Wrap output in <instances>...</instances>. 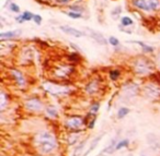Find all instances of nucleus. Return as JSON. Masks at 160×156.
I'll return each mask as SVG.
<instances>
[{
  "mask_svg": "<svg viewBox=\"0 0 160 156\" xmlns=\"http://www.w3.org/2000/svg\"><path fill=\"white\" fill-rule=\"evenodd\" d=\"M43 89L54 96L67 95L70 92V89L68 86L58 85V84L52 83V82H45V83H43Z\"/></svg>",
  "mask_w": 160,
  "mask_h": 156,
  "instance_id": "nucleus-4",
  "label": "nucleus"
},
{
  "mask_svg": "<svg viewBox=\"0 0 160 156\" xmlns=\"http://www.w3.org/2000/svg\"><path fill=\"white\" fill-rule=\"evenodd\" d=\"M85 90H86V93L89 94V95H95V94L99 92L100 85L97 81H91L86 85Z\"/></svg>",
  "mask_w": 160,
  "mask_h": 156,
  "instance_id": "nucleus-10",
  "label": "nucleus"
},
{
  "mask_svg": "<svg viewBox=\"0 0 160 156\" xmlns=\"http://www.w3.org/2000/svg\"><path fill=\"white\" fill-rule=\"evenodd\" d=\"M128 144H129V141H128V140H127V139L120 140V141L117 142L116 147H115V150H116V151H120V150H122V149H125V147L128 146Z\"/></svg>",
  "mask_w": 160,
  "mask_h": 156,
  "instance_id": "nucleus-18",
  "label": "nucleus"
},
{
  "mask_svg": "<svg viewBox=\"0 0 160 156\" xmlns=\"http://www.w3.org/2000/svg\"><path fill=\"white\" fill-rule=\"evenodd\" d=\"M85 144H86V141H83L82 143L79 144V146H78L77 149L75 150V152H74V156H79L80 154H81V152H82L83 147H85Z\"/></svg>",
  "mask_w": 160,
  "mask_h": 156,
  "instance_id": "nucleus-23",
  "label": "nucleus"
},
{
  "mask_svg": "<svg viewBox=\"0 0 160 156\" xmlns=\"http://www.w3.org/2000/svg\"><path fill=\"white\" fill-rule=\"evenodd\" d=\"M154 69H155L154 63L146 58H139L134 62V71L138 75H147L151 73Z\"/></svg>",
  "mask_w": 160,
  "mask_h": 156,
  "instance_id": "nucleus-2",
  "label": "nucleus"
},
{
  "mask_svg": "<svg viewBox=\"0 0 160 156\" xmlns=\"http://www.w3.org/2000/svg\"><path fill=\"white\" fill-rule=\"evenodd\" d=\"M90 32H91V35L90 36H91L95 41H97V43L101 44V45H105V44H107V41H105V38L101 35V34L95 33V31H90Z\"/></svg>",
  "mask_w": 160,
  "mask_h": 156,
  "instance_id": "nucleus-13",
  "label": "nucleus"
},
{
  "mask_svg": "<svg viewBox=\"0 0 160 156\" xmlns=\"http://www.w3.org/2000/svg\"><path fill=\"white\" fill-rule=\"evenodd\" d=\"M99 108H100V104L99 103H95L91 107H90V114L93 116L97 115L98 110H99Z\"/></svg>",
  "mask_w": 160,
  "mask_h": 156,
  "instance_id": "nucleus-22",
  "label": "nucleus"
},
{
  "mask_svg": "<svg viewBox=\"0 0 160 156\" xmlns=\"http://www.w3.org/2000/svg\"><path fill=\"white\" fill-rule=\"evenodd\" d=\"M141 156H146V155H141Z\"/></svg>",
  "mask_w": 160,
  "mask_h": 156,
  "instance_id": "nucleus-30",
  "label": "nucleus"
},
{
  "mask_svg": "<svg viewBox=\"0 0 160 156\" xmlns=\"http://www.w3.org/2000/svg\"><path fill=\"white\" fill-rule=\"evenodd\" d=\"M121 75V72L119 70H111L110 71V79L111 80H117Z\"/></svg>",
  "mask_w": 160,
  "mask_h": 156,
  "instance_id": "nucleus-21",
  "label": "nucleus"
},
{
  "mask_svg": "<svg viewBox=\"0 0 160 156\" xmlns=\"http://www.w3.org/2000/svg\"><path fill=\"white\" fill-rule=\"evenodd\" d=\"M116 144H117V142L115 141V140H113L109 146L105 147V149L102 151V154H112L114 151H116V150H115V147H116Z\"/></svg>",
  "mask_w": 160,
  "mask_h": 156,
  "instance_id": "nucleus-16",
  "label": "nucleus"
},
{
  "mask_svg": "<svg viewBox=\"0 0 160 156\" xmlns=\"http://www.w3.org/2000/svg\"><path fill=\"white\" fill-rule=\"evenodd\" d=\"M25 108L30 111L37 113V111H41L43 109V104H42V102L39 98L33 97V98H30L25 102Z\"/></svg>",
  "mask_w": 160,
  "mask_h": 156,
  "instance_id": "nucleus-6",
  "label": "nucleus"
},
{
  "mask_svg": "<svg viewBox=\"0 0 160 156\" xmlns=\"http://www.w3.org/2000/svg\"><path fill=\"white\" fill-rule=\"evenodd\" d=\"M45 111H46V115L49 118H52V119H56L57 116H58V113H57V110H56V108L54 106H47L45 108Z\"/></svg>",
  "mask_w": 160,
  "mask_h": 156,
  "instance_id": "nucleus-14",
  "label": "nucleus"
},
{
  "mask_svg": "<svg viewBox=\"0 0 160 156\" xmlns=\"http://www.w3.org/2000/svg\"><path fill=\"white\" fill-rule=\"evenodd\" d=\"M133 43L137 44V45H139L141 48H143V53H146V54H150V53H154V47H151V46L149 45H146L145 43H143V42H138V41H134Z\"/></svg>",
  "mask_w": 160,
  "mask_h": 156,
  "instance_id": "nucleus-15",
  "label": "nucleus"
},
{
  "mask_svg": "<svg viewBox=\"0 0 160 156\" xmlns=\"http://www.w3.org/2000/svg\"><path fill=\"white\" fill-rule=\"evenodd\" d=\"M9 9H10V11L15 12V13H19V12H20V7L17 5V3H13V2L10 3Z\"/></svg>",
  "mask_w": 160,
  "mask_h": 156,
  "instance_id": "nucleus-27",
  "label": "nucleus"
},
{
  "mask_svg": "<svg viewBox=\"0 0 160 156\" xmlns=\"http://www.w3.org/2000/svg\"><path fill=\"white\" fill-rule=\"evenodd\" d=\"M21 34V31L18 30V31H10V32H2V33H0V38L2 39H11V38H15L17 36H19Z\"/></svg>",
  "mask_w": 160,
  "mask_h": 156,
  "instance_id": "nucleus-11",
  "label": "nucleus"
},
{
  "mask_svg": "<svg viewBox=\"0 0 160 156\" xmlns=\"http://www.w3.org/2000/svg\"><path fill=\"white\" fill-rule=\"evenodd\" d=\"M103 138V134H100L99 137H97V138H95V139L92 140V142H91V144H90V146H89V150L88 151H86L85 152V154H83V156H87V155H89L91 152L93 151V150L95 149V147L98 146V144H99V142H100V140Z\"/></svg>",
  "mask_w": 160,
  "mask_h": 156,
  "instance_id": "nucleus-12",
  "label": "nucleus"
},
{
  "mask_svg": "<svg viewBox=\"0 0 160 156\" xmlns=\"http://www.w3.org/2000/svg\"><path fill=\"white\" fill-rule=\"evenodd\" d=\"M21 18H22V21H23V22H25V21H31V20H33L34 14H32V13H31L30 11H24L23 13H22Z\"/></svg>",
  "mask_w": 160,
  "mask_h": 156,
  "instance_id": "nucleus-20",
  "label": "nucleus"
},
{
  "mask_svg": "<svg viewBox=\"0 0 160 156\" xmlns=\"http://www.w3.org/2000/svg\"><path fill=\"white\" fill-rule=\"evenodd\" d=\"M78 59H79V55L78 54H73L69 57V60H73V61H78Z\"/></svg>",
  "mask_w": 160,
  "mask_h": 156,
  "instance_id": "nucleus-29",
  "label": "nucleus"
},
{
  "mask_svg": "<svg viewBox=\"0 0 160 156\" xmlns=\"http://www.w3.org/2000/svg\"><path fill=\"white\" fill-rule=\"evenodd\" d=\"M33 21L35 22V23H36L37 25H40V24L42 23V17H41L40 14H34Z\"/></svg>",
  "mask_w": 160,
  "mask_h": 156,
  "instance_id": "nucleus-28",
  "label": "nucleus"
},
{
  "mask_svg": "<svg viewBox=\"0 0 160 156\" xmlns=\"http://www.w3.org/2000/svg\"><path fill=\"white\" fill-rule=\"evenodd\" d=\"M35 149L41 155H48L55 152L57 149V140L54 133L51 131L44 130L39 132L34 138Z\"/></svg>",
  "mask_w": 160,
  "mask_h": 156,
  "instance_id": "nucleus-1",
  "label": "nucleus"
},
{
  "mask_svg": "<svg viewBox=\"0 0 160 156\" xmlns=\"http://www.w3.org/2000/svg\"><path fill=\"white\" fill-rule=\"evenodd\" d=\"M129 114V109L127 107H121L117 111V118L119 119H123L124 117H126L127 115Z\"/></svg>",
  "mask_w": 160,
  "mask_h": 156,
  "instance_id": "nucleus-17",
  "label": "nucleus"
},
{
  "mask_svg": "<svg viewBox=\"0 0 160 156\" xmlns=\"http://www.w3.org/2000/svg\"><path fill=\"white\" fill-rule=\"evenodd\" d=\"M0 97H1V106H0V109L3 110L6 108V106H7V99H6L7 96H6V94L3 93V92H1V96H0Z\"/></svg>",
  "mask_w": 160,
  "mask_h": 156,
  "instance_id": "nucleus-25",
  "label": "nucleus"
},
{
  "mask_svg": "<svg viewBox=\"0 0 160 156\" xmlns=\"http://www.w3.org/2000/svg\"><path fill=\"white\" fill-rule=\"evenodd\" d=\"M83 125H85V122H83L82 118L80 117H70L66 120V127L73 131L80 130L83 127Z\"/></svg>",
  "mask_w": 160,
  "mask_h": 156,
  "instance_id": "nucleus-5",
  "label": "nucleus"
},
{
  "mask_svg": "<svg viewBox=\"0 0 160 156\" xmlns=\"http://www.w3.org/2000/svg\"><path fill=\"white\" fill-rule=\"evenodd\" d=\"M59 30L64 32V33L68 34V35H71L74 37H82L85 35V33L77 29H74V27H70V26H67V25H61L59 26Z\"/></svg>",
  "mask_w": 160,
  "mask_h": 156,
  "instance_id": "nucleus-9",
  "label": "nucleus"
},
{
  "mask_svg": "<svg viewBox=\"0 0 160 156\" xmlns=\"http://www.w3.org/2000/svg\"><path fill=\"white\" fill-rule=\"evenodd\" d=\"M11 77L13 78V80L15 81V83L19 85L21 89L25 86V84H27V80H25L24 75L22 74V72L19 71L17 69H12L11 70Z\"/></svg>",
  "mask_w": 160,
  "mask_h": 156,
  "instance_id": "nucleus-8",
  "label": "nucleus"
},
{
  "mask_svg": "<svg viewBox=\"0 0 160 156\" xmlns=\"http://www.w3.org/2000/svg\"><path fill=\"white\" fill-rule=\"evenodd\" d=\"M109 44H111L112 46H114V47H116V46L120 45V41L116 38V37H114V36H111L109 38Z\"/></svg>",
  "mask_w": 160,
  "mask_h": 156,
  "instance_id": "nucleus-26",
  "label": "nucleus"
},
{
  "mask_svg": "<svg viewBox=\"0 0 160 156\" xmlns=\"http://www.w3.org/2000/svg\"><path fill=\"white\" fill-rule=\"evenodd\" d=\"M66 14L69 18H71V19H80L81 18V13H78V12H74V11L66 12Z\"/></svg>",
  "mask_w": 160,
  "mask_h": 156,
  "instance_id": "nucleus-24",
  "label": "nucleus"
},
{
  "mask_svg": "<svg viewBox=\"0 0 160 156\" xmlns=\"http://www.w3.org/2000/svg\"><path fill=\"white\" fill-rule=\"evenodd\" d=\"M121 23H122L123 26H129V25H133L134 21L129 17H122L121 18Z\"/></svg>",
  "mask_w": 160,
  "mask_h": 156,
  "instance_id": "nucleus-19",
  "label": "nucleus"
},
{
  "mask_svg": "<svg viewBox=\"0 0 160 156\" xmlns=\"http://www.w3.org/2000/svg\"><path fill=\"white\" fill-rule=\"evenodd\" d=\"M135 8L145 12H154L160 9V0H132Z\"/></svg>",
  "mask_w": 160,
  "mask_h": 156,
  "instance_id": "nucleus-3",
  "label": "nucleus"
},
{
  "mask_svg": "<svg viewBox=\"0 0 160 156\" xmlns=\"http://www.w3.org/2000/svg\"><path fill=\"white\" fill-rule=\"evenodd\" d=\"M74 72V67L71 66H61L55 69V77L58 79H66Z\"/></svg>",
  "mask_w": 160,
  "mask_h": 156,
  "instance_id": "nucleus-7",
  "label": "nucleus"
}]
</instances>
